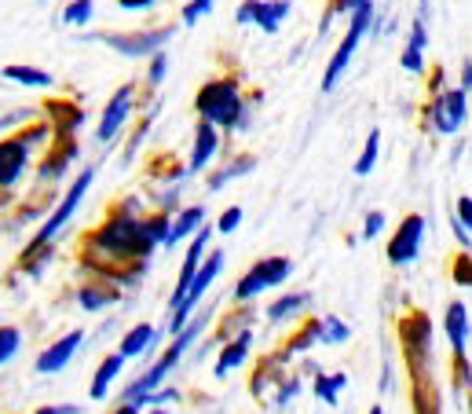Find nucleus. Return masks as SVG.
I'll list each match as a JSON object with an SVG mask.
<instances>
[{
  "instance_id": "nucleus-1",
  "label": "nucleus",
  "mask_w": 472,
  "mask_h": 414,
  "mask_svg": "<svg viewBox=\"0 0 472 414\" xmlns=\"http://www.w3.org/2000/svg\"><path fill=\"white\" fill-rule=\"evenodd\" d=\"M92 246L103 250V254H110V257H121V261H128V257H147V254H150L147 243H143V235H139V221H132L128 210L118 213L114 221H107V224L92 235Z\"/></svg>"
},
{
  "instance_id": "nucleus-2",
  "label": "nucleus",
  "mask_w": 472,
  "mask_h": 414,
  "mask_svg": "<svg viewBox=\"0 0 472 414\" xmlns=\"http://www.w3.org/2000/svg\"><path fill=\"white\" fill-rule=\"evenodd\" d=\"M198 114L209 121V125H239L242 118V99H239V85H234L231 78L223 81H209L201 92H198Z\"/></svg>"
},
{
  "instance_id": "nucleus-3",
  "label": "nucleus",
  "mask_w": 472,
  "mask_h": 414,
  "mask_svg": "<svg viewBox=\"0 0 472 414\" xmlns=\"http://www.w3.org/2000/svg\"><path fill=\"white\" fill-rule=\"evenodd\" d=\"M370 23H374V0H359V5L352 8L348 37L341 41V48L333 52V59H330V67H326V78H323V88H326V92H333V88H337V81L344 78V70H348L352 56H355V48H359L363 34L370 30Z\"/></svg>"
},
{
  "instance_id": "nucleus-4",
  "label": "nucleus",
  "mask_w": 472,
  "mask_h": 414,
  "mask_svg": "<svg viewBox=\"0 0 472 414\" xmlns=\"http://www.w3.org/2000/svg\"><path fill=\"white\" fill-rule=\"evenodd\" d=\"M201 326H205L201 319H194L190 326L183 323V326L176 330V341L169 345V352H165V356H161V359H158V363H154V367H150V370H147V374H143V378H139V381H136V385H132V388L125 392V399H136V396H143V392L158 388V385H161V381H165V378L172 374V367H176V363L183 359V352H187V348L194 345V337L201 334Z\"/></svg>"
},
{
  "instance_id": "nucleus-5",
  "label": "nucleus",
  "mask_w": 472,
  "mask_h": 414,
  "mask_svg": "<svg viewBox=\"0 0 472 414\" xmlns=\"http://www.w3.org/2000/svg\"><path fill=\"white\" fill-rule=\"evenodd\" d=\"M223 261H227V257H223V254L216 250V254H209V257H205V264H198V272L190 275V283H187L183 297H180V301L172 305V334H176V330H180V326L187 323V316H190V312L198 308L201 294H205V290L212 286V279H216V275L223 272Z\"/></svg>"
},
{
  "instance_id": "nucleus-6",
  "label": "nucleus",
  "mask_w": 472,
  "mask_h": 414,
  "mask_svg": "<svg viewBox=\"0 0 472 414\" xmlns=\"http://www.w3.org/2000/svg\"><path fill=\"white\" fill-rule=\"evenodd\" d=\"M92 180H96V172H92V169H85V172H81V176L74 180V187H70V191H67V198L59 202V210H56V213H52V217L45 221V228L37 232V239H34V243L26 246V254H30V250H41V246H48V243H52V239H56V235L63 232V224H67V221H70V217L77 213V205L85 202V194H88Z\"/></svg>"
},
{
  "instance_id": "nucleus-7",
  "label": "nucleus",
  "mask_w": 472,
  "mask_h": 414,
  "mask_svg": "<svg viewBox=\"0 0 472 414\" xmlns=\"http://www.w3.org/2000/svg\"><path fill=\"white\" fill-rule=\"evenodd\" d=\"M290 272H293V261H286V257H268V261L253 264V268L239 279V286H234V297H239V301H253L257 294H264V290L286 283Z\"/></svg>"
},
{
  "instance_id": "nucleus-8",
  "label": "nucleus",
  "mask_w": 472,
  "mask_h": 414,
  "mask_svg": "<svg viewBox=\"0 0 472 414\" xmlns=\"http://www.w3.org/2000/svg\"><path fill=\"white\" fill-rule=\"evenodd\" d=\"M403 348H406V363H410L414 378L425 381V367H428V352H432V326L425 316H410L403 323Z\"/></svg>"
},
{
  "instance_id": "nucleus-9",
  "label": "nucleus",
  "mask_w": 472,
  "mask_h": 414,
  "mask_svg": "<svg viewBox=\"0 0 472 414\" xmlns=\"http://www.w3.org/2000/svg\"><path fill=\"white\" fill-rule=\"evenodd\" d=\"M428 118H432V129H436V132H457V129L465 125V118H468V92H465V88L443 92V96L432 103Z\"/></svg>"
},
{
  "instance_id": "nucleus-10",
  "label": "nucleus",
  "mask_w": 472,
  "mask_h": 414,
  "mask_svg": "<svg viewBox=\"0 0 472 414\" xmlns=\"http://www.w3.org/2000/svg\"><path fill=\"white\" fill-rule=\"evenodd\" d=\"M286 16H290V0H246L234 19H239L242 26L257 23L264 34H279Z\"/></svg>"
},
{
  "instance_id": "nucleus-11",
  "label": "nucleus",
  "mask_w": 472,
  "mask_h": 414,
  "mask_svg": "<svg viewBox=\"0 0 472 414\" xmlns=\"http://www.w3.org/2000/svg\"><path fill=\"white\" fill-rule=\"evenodd\" d=\"M169 37H172V30H169V26H158V30H139V34H128V37L107 34L103 45H110L114 52H121V56H128V59H139V56H150V52L165 48Z\"/></svg>"
},
{
  "instance_id": "nucleus-12",
  "label": "nucleus",
  "mask_w": 472,
  "mask_h": 414,
  "mask_svg": "<svg viewBox=\"0 0 472 414\" xmlns=\"http://www.w3.org/2000/svg\"><path fill=\"white\" fill-rule=\"evenodd\" d=\"M421 239H425V221L406 217L399 224V232L392 235V243H388V261L392 264H410L417 257V250H421Z\"/></svg>"
},
{
  "instance_id": "nucleus-13",
  "label": "nucleus",
  "mask_w": 472,
  "mask_h": 414,
  "mask_svg": "<svg viewBox=\"0 0 472 414\" xmlns=\"http://www.w3.org/2000/svg\"><path fill=\"white\" fill-rule=\"evenodd\" d=\"M81 345H85V330H70L63 341L48 345V348L37 356V370H41V374H59V370L77 356Z\"/></svg>"
},
{
  "instance_id": "nucleus-14",
  "label": "nucleus",
  "mask_w": 472,
  "mask_h": 414,
  "mask_svg": "<svg viewBox=\"0 0 472 414\" xmlns=\"http://www.w3.org/2000/svg\"><path fill=\"white\" fill-rule=\"evenodd\" d=\"M128 114H132V85L118 88V96L107 103V110H103V118H99V140H103V143H110V140L125 129Z\"/></svg>"
},
{
  "instance_id": "nucleus-15",
  "label": "nucleus",
  "mask_w": 472,
  "mask_h": 414,
  "mask_svg": "<svg viewBox=\"0 0 472 414\" xmlns=\"http://www.w3.org/2000/svg\"><path fill=\"white\" fill-rule=\"evenodd\" d=\"M30 158V143L26 140H5L0 143V187H12L19 183L23 169Z\"/></svg>"
},
{
  "instance_id": "nucleus-16",
  "label": "nucleus",
  "mask_w": 472,
  "mask_h": 414,
  "mask_svg": "<svg viewBox=\"0 0 472 414\" xmlns=\"http://www.w3.org/2000/svg\"><path fill=\"white\" fill-rule=\"evenodd\" d=\"M443 326H446V337H450L454 356L465 359V348H468V308H465V301H454V305L446 308Z\"/></svg>"
},
{
  "instance_id": "nucleus-17",
  "label": "nucleus",
  "mask_w": 472,
  "mask_h": 414,
  "mask_svg": "<svg viewBox=\"0 0 472 414\" xmlns=\"http://www.w3.org/2000/svg\"><path fill=\"white\" fill-rule=\"evenodd\" d=\"M205 224V205H190V210H183L172 224H169V232H165V246H180L187 235H194L198 228Z\"/></svg>"
},
{
  "instance_id": "nucleus-18",
  "label": "nucleus",
  "mask_w": 472,
  "mask_h": 414,
  "mask_svg": "<svg viewBox=\"0 0 472 414\" xmlns=\"http://www.w3.org/2000/svg\"><path fill=\"white\" fill-rule=\"evenodd\" d=\"M216 125H209V121H201L198 125V132H194V154H190V165H187V172H201L209 161H212V154H216Z\"/></svg>"
},
{
  "instance_id": "nucleus-19",
  "label": "nucleus",
  "mask_w": 472,
  "mask_h": 414,
  "mask_svg": "<svg viewBox=\"0 0 472 414\" xmlns=\"http://www.w3.org/2000/svg\"><path fill=\"white\" fill-rule=\"evenodd\" d=\"M250 345H253V334H250V330H242L239 337H234V341L220 352V359H216V378H227L234 367H242V363H246V356H250Z\"/></svg>"
},
{
  "instance_id": "nucleus-20",
  "label": "nucleus",
  "mask_w": 472,
  "mask_h": 414,
  "mask_svg": "<svg viewBox=\"0 0 472 414\" xmlns=\"http://www.w3.org/2000/svg\"><path fill=\"white\" fill-rule=\"evenodd\" d=\"M209 228L201 224V232L194 235V243H190V250H187V261H183V268H180V283H176V294H172V305L183 297V290H187V283H190V275L198 272V261H201V254H205V246H209Z\"/></svg>"
},
{
  "instance_id": "nucleus-21",
  "label": "nucleus",
  "mask_w": 472,
  "mask_h": 414,
  "mask_svg": "<svg viewBox=\"0 0 472 414\" xmlns=\"http://www.w3.org/2000/svg\"><path fill=\"white\" fill-rule=\"evenodd\" d=\"M425 45H428L425 19H417V23H414V30H410V45H406V52H403V70L417 74V70L425 67Z\"/></svg>"
},
{
  "instance_id": "nucleus-22",
  "label": "nucleus",
  "mask_w": 472,
  "mask_h": 414,
  "mask_svg": "<svg viewBox=\"0 0 472 414\" xmlns=\"http://www.w3.org/2000/svg\"><path fill=\"white\" fill-rule=\"evenodd\" d=\"M150 345H154V326H150V323H139V326H132V330L121 337L118 352H121L125 359H136V356H143Z\"/></svg>"
},
{
  "instance_id": "nucleus-23",
  "label": "nucleus",
  "mask_w": 472,
  "mask_h": 414,
  "mask_svg": "<svg viewBox=\"0 0 472 414\" xmlns=\"http://www.w3.org/2000/svg\"><path fill=\"white\" fill-rule=\"evenodd\" d=\"M121 367H125V356H121V352H118V356H107V359L99 363V370H96V378H92V399H107V392H110L114 378L121 374Z\"/></svg>"
},
{
  "instance_id": "nucleus-24",
  "label": "nucleus",
  "mask_w": 472,
  "mask_h": 414,
  "mask_svg": "<svg viewBox=\"0 0 472 414\" xmlns=\"http://www.w3.org/2000/svg\"><path fill=\"white\" fill-rule=\"evenodd\" d=\"M5 78L15 81V85H26V88H48V85H52V74L34 70V67H8Z\"/></svg>"
},
{
  "instance_id": "nucleus-25",
  "label": "nucleus",
  "mask_w": 472,
  "mask_h": 414,
  "mask_svg": "<svg viewBox=\"0 0 472 414\" xmlns=\"http://www.w3.org/2000/svg\"><path fill=\"white\" fill-rule=\"evenodd\" d=\"M348 385V374H319V381H315V396L323 399V403H330V407H337V392Z\"/></svg>"
},
{
  "instance_id": "nucleus-26",
  "label": "nucleus",
  "mask_w": 472,
  "mask_h": 414,
  "mask_svg": "<svg viewBox=\"0 0 472 414\" xmlns=\"http://www.w3.org/2000/svg\"><path fill=\"white\" fill-rule=\"evenodd\" d=\"M308 301H312L308 294H293V297H279V301H275V305L268 308V319H272V323H282V319H290L293 312H301V308H304Z\"/></svg>"
},
{
  "instance_id": "nucleus-27",
  "label": "nucleus",
  "mask_w": 472,
  "mask_h": 414,
  "mask_svg": "<svg viewBox=\"0 0 472 414\" xmlns=\"http://www.w3.org/2000/svg\"><path fill=\"white\" fill-rule=\"evenodd\" d=\"M377 154H381V132L374 129V132L366 136V147H363V158L355 161V172H359V176H366V172H374V165H377Z\"/></svg>"
},
{
  "instance_id": "nucleus-28",
  "label": "nucleus",
  "mask_w": 472,
  "mask_h": 414,
  "mask_svg": "<svg viewBox=\"0 0 472 414\" xmlns=\"http://www.w3.org/2000/svg\"><path fill=\"white\" fill-rule=\"evenodd\" d=\"M165 232H169V221H165V217H150V221L139 224V235H143L147 250H154L158 243H165Z\"/></svg>"
},
{
  "instance_id": "nucleus-29",
  "label": "nucleus",
  "mask_w": 472,
  "mask_h": 414,
  "mask_svg": "<svg viewBox=\"0 0 472 414\" xmlns=\"http://www.w3.org/2000/svg\"><path fill=\"white\" fill-rule=\"evenodd\" d=\"M319 341L323 345H341V341H348V323H341V319H323L319 323Z\"/></svg>"
},
{
  "instance_id": "nucleus-30",
  "label": "nucleus",
  "mask_w": 472,
  "mask_h": 414,
  "mask_svg": "<svg viewBox=\"0 0 472 414\" xmlns=\"http://www.w3.org/2000/svg\"><path fill=\"white\" fill-rule=\"evenodd\" d=\"M92 12H96L92 0H70L67 12H63V23H70V26H85V23L92 19Z\"/></svg>"
},
{
  "instance_id": "nucleus-31",
  "label": "nucleus",
  "mask_w": 472,
  "mask_h": 414,
  "mask_svg": "<svg viewBox=\"0 0 472 414\" xmlns=\"http://www.w3.org/2000/svg\"><path fill=\"white\" fill-rule=\"evenodd\" d=\"M19 345H23V334L15 326H0V367L19 352Z\"/></svg>"
},
{
  "instance_id": "nucleus-32",
  "label": "nucleus",
  "mask_w": 472,
  "mask_h": 414,
  "mask_svg": "<svg viewBox=\"0 0 472 414\" xmlns=\"http://www.w3.org/2000/svg\"><path fill=\"white\" fill-rule=\"evenodd\" d=\"M110 301H118V294H110V290H96V286L81 290V308H88V312H96V308H103V305H110Z\"/></svg>"
},
{
  "instance_id": "nucleus-33",
  "label": "nucleus",
  "mask_w": 472,
  "mask_h": 414,
  "mask_svg": "<svg viewBox=\"0 0 472 414\" xmlns=\"http://www.w3.org/2000/svg\"><path fill=\"white\" fill-rule=\"evenodd\" d=\"M74 158V143L63 150V158H48L45 165H41V180H59V172L67 169V161Z\"/></svg>"
},
{
  "instance_id": "nucleus-34",
  "label": "nucleus",
  "mask_w": 472,
  "mask_h": 414,
  "mask_svg": "<svg viewBox=\"0 0 472 414\" xmlns=\"http://www.w3.org/2000/svg\"><path fill=\"white\" fill-rule=\"evenodd\" d=\"M253 165H257L253 158H242V161H234V165H227V169H223V172H220V176L212 180V187H223L227 180H239V176H242V172H250Z\"/></svg>"
},
{
  "instance_id": "nucleus-35",
  "label": "nucleus",
  "mask_w": 472,
  "mask_h": 414,
  "mask_svg": "<svg viewBox=\"0 0 472 414\" xmlns=\"http://www.w3.org/2000/svg\"><path fill=\"white\" fill-rule=\"evenodd\" d=\"M209 12H212V0H190V5L183 8V23L194 26V23H198L201 16H209Z\"/></svg>"
},
{
  "instance_id": "nucleus-36",
  "label": "nucleus",
  "mask_w": 472,
  "mask_h": 414,
  "mask_svg": "<svg viewBox=\"0 0 472 414\" xmlns=\"http://www.w3.org/2000/svg\"><path fill=\"white\" fill-rule=\"evenodd\" d=\"M165 74H169V56L158 48V52H154V63H150V85H161Z\"/></svg>"
},
{
  "instance_id": "nucleus-37",
  "label": "nucleus",
  "mask_w": 472,
  "mask_h": 414,
  "mask_svg": "<svg viewBox=\"0 0 472 414\" xmlns=\"http://www.w3.org/2000/svg\"><path fill=\"white\" fill-rule=\"evenodd\" d=\"M385 232V213H366V221H363V239H377Z\"/></svg>"
},
{
  "instance_id": "nucleus-38",
  "label": "nucleus",
  "mask_w": 472,
  "mask_h": 414,
  "mask_svg": "<svg viewBox=\"0 0 472 414\" xmlns=\"http://www.w3.org/2000/svg\"><path fill=\"white\" fill-rule=\"evenodd\" d=\"M239 224H242V210H239V205H234V210H227V213L220 217V224H216V232H220V235H231L234 228H239Z\"/></svg>"
},
{
  "instance_id": "nucleus-39",
  "label": "nucleus",
  "mask_w": 472,
  "mask_h": 414,
  "mask_svg": "<svg viewBox=\"0 0 472 414\" xmlns=\"http://www.w3.org/2000/svg\"><path fill=\"white\" fill-rule=\"evenodd\" d=\"M457 224L468 232L472 228V198L465 194V198H457Z\"/></svg>"
},
{
  "instance_id": "nucleus-40",
  "label": "nucleus",
  "mask_w": 472,
  "mask_h": 414,
  "mask_svg": "<svg viewBox=\"0 0 472 414\" xmlns=\"http://www.w3.org/2000/svg\"><path fill=\"white\" fill-rule=\"evenodd\" d=\"M118 5H121L125 12H147V8L158 5V0H118Z\"/></svg>"
},
{
  "instance_id": "nucleus-41",
  "label": "nucleus",
  "mask_w": 472,
  "mask_h": 414,
  "mask_svg": "<svg viewBox=\"0 0 472 414\" xmlns=\"http://www.w3.org/2000/svg\"><path fill=\"white\" fill-rule=\"evenodd\" d=\"M454 279H457V286H468V257H461V261H457Z\"/></svg>"
},
{
  "instance_id": "nucleus-42",
  "label": "nucleus",
  "mask_w": 472,
  "mask_h": 414,
  "mask_svg": "<svg viewBox=\"0 0 472 414\" xmlns=\"http://www.w3.org/2000/svg\"><path fill=\"white\" fill-rule=\"evenodd\" d=\"M461 88H465V92L472 88V63H468V59H465V70H461Z\"/></svg>"
},
{
  "instance_id": "nucleus-43",
  "label": "nucleus",
  "mask_w": 472,
  "mask_h": 414,
  "mask_svg": "<svg viewBox=\"0 0 472 414\" xmlns=\"http://www.w3.org/2000/svg\"><path fill=\"white\" fill-rule=\"evenodd\" d=\"M355 5H359V0H337V8H333V12H337V16H348Z\"/></svg>"
}]
</instances>
